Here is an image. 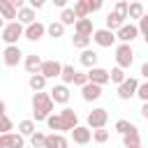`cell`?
I'll return each mask as SVG.
<instances>
[{"instance_id": "cell-16", "label": "cell", "mask_w": 148, "mask_h": 148, "mask_svg": "<svg viewBox=\"0 0 148 148\" xmlns=\"http://www.w3.org/2000/svg\"><path fill=\"white\" fill-rule=\"evenodd\" d=\"M81 97L86 102H97L102 97V86H95V83H86L81 88Z\"/></svg>"}, {"instance_id": "cell-12", "label": "cell", "mask_w": 148, "mask_h": 148, "mask_svg": "<svg viewBox=\"0 0 148 148\" xmlns=\"http://www.w3.org/2000/svg\"><path fill=\"white\" fill-rule=\"evenodd\" d=\"M136 86H139V79L127 76V79L118 86V97H120V99H132L134 92H136Z\"/></svg>"}, {"instance_id": "cell-36", "label": "cell", "mask_w": 148, "mask_h": 148, "mask_svg": "<svg viewBox=\"0 0 148 148\" xmlns=\"http://www.w3.org/2000/svg\"><path fill=\"white\" fill-rule=\"evenodd\" d=\"M72 44H74V49H81V51H86V49L90 46V37H83V35H74V37H72Z\"/></svg>"}, {"instance_id": "cell-1", "label": "cell", "mask_w": 148, "mask_h": 148, "mask_svg": "<svg viewBox=\"0 0 148 148\" xmlns=\"http://www.w3.org/2000/svg\"><path fill=\"white\" fill-rule=\"evenodd\" d=\"M32 120H37V123H44L51 113H53V102H51V97H49V92H35L32 95Z\"/></svg>"}, {"instance_id": "cell-21", "label": "cell", "mask_w": 148, "mask_h": 148, "mask_svg": "<svg viewBox=\"0 0 148 148\" xmlns=\"http://www.w3.org/2000/svg\"><path fill=\"white\" fill-rule=\"evenodd\" d=\"M2 139H5V148H23L25 146V139L21 134H16V132L2 134Z\"/></svg>"}, {"instance_id": "cell-22", "label": "cell", "mask_w": 148, "mask_h": 148, "mask_svg": "<svg viewBox=\"0 0 148 148\" xmlns=\"http://www.w3.org/2000/svg\"><path fill=\"white\" fill-rule=\"evenodd\" d=\"M0 18L2 21L7 18V23H12L16 18V9H14V5L9 0H0Z\"/></svg>"}, {"instance_id": "cell-32", "label": "cell", "mask_w": 148, "mask_h": 148, "mask_svg": "<svg viewBox=\"0 0 148 148\" xmlns=\"http://www.w3.org/2000/svg\"><path fill=\"white\" fill-rule=\"evenodd\" d=\"M125 79H127V74H125V69H120V67H113V69L109 72V81L116 83V86H120Z\"/></svg>"}, {"instance_id": "cell-50", "label": "cell", "mask_w": 148, "mask_h": 148, "mask_svg": "<svg viewBox=\"0 0 148 148\" xmlns=\"http://www.w3.org/2000/svg\"><path fill=\"white\" fill-rule=\"evenodd\" d=\"M136 148H143V146H136Z\"/></svg>"}, {"instance_id": "cell-10", "label": "cell", "mask_w": 148, "mask_h": 148, "mask_svg": "<svg viewBox=\"0 0 148 148\" xmlns=\"http://www.w3.org/2000/svg\"><path fill=\"white\" fill-rule=\"evenodd\" d=\"M21 58H23L21 46H5V51H2V62H5L7 67H16V65L21 62Z\"/></svg>"}, {"instance_id": "cell-47", "label": "cell", "mask_w": 148, "mask_h": 148, "mask_svg": "<svg viewBox=\"0 0 148 148\" xmlns=\"http://www.w3.org/2000/svg\"><path fill=\"white\" fill-rule=\"evenodd\" d=\"M141 118H148V102L141 106Z\"/></svg>"}, {"instance_id": "cell-34", "label": "cell", "mask_w": 148, "mask_h": 148, "mask_svg": "<svg viewBox=\"0 0 148 148\" xmlns=\"http://www.w3.org/2000/svg\"><path fill=\"white\" fill-rule=\"evenodd\" d=\"M90 141H95V143H106V141H109V130H92V132H90Z\"/></svg>"}, {"instance_id": "cell-18", "label": "cell", "mask_w": 148, "mask_h": 148, "mask_svg": "<svg viewBox=\"0 0 148 148\" xmlns=\"http://www.w3.org/2000/svg\"><path fill=\"white\" fill-rule=\"evenodd\" d=\"M123 146L125 148H136V146H141V134H139V127L134 125L127 134H123Z\"/></svg>"}, {"instance_id": "cell-3", "label": "cell", "mask_w": 148, "mask_h": 148, "mask_svg": "<svg viewBox=\"0 0 148 148\" xmlns=\"http://www.w3.org/2000/svg\"><path fill=\"white\" fill-rule=\"evenodd\" d=\"M132 62H134V49H132V44H118L116 46V67L130 69Z\"/></svg>"}, {"instance_id": "cell-31", "label": "cell", "mask_w": 148, "mask_h": 148, "mask_svg": "<svg viewBox=\"0 0 148 148\" xmlns=\"http://www.w3.org/2000/svg\"><path fill=\"white\" fill-rule=\"evenodd\" d=\"M58 21H60L65 28H67V25H74V23H76V16H74V12H72V7H65V9L60 12V18H58Z\"/></svg>"}, {"instance_id": "cell-42", "label": "cell", "mask_w": 148, "mask_h": 148, "mask_svg": "<svg viewBox=\"0 0 148 148\" xmlns=\"http://www.w3.org/2000/svg\"><path fill=\"white\" fill-rule=\"evenodd\" d=\"M86 7H88V14H95L102 9V0H86Z\"/></svg>"}, {"instance_id": "cell-30", "label": "cell", "mask_w": 148, "mask_h": 148, "mask_svg": "<svg viewBox=\"0 0 148 148\" xmlns=\"http://www.w3.org/2000/svg\"><path fill=\"white\" fill-rule=\"evenodd\" d=\"M74 74H76L74 65H62V69H60V79H62V86H69V83L74 81Z\"/></svg>"}, {"instance_id": "cell-25", "label": "cell", "mask_w": 148, "mask_h": 148, "mask_svg": "<svg viewBox=\"0 0 148 148\" xmlns=\"http://www.w3.org/2000/svg\"><path fill=\"white\" fill-rule=\"evenodd\" d=\"M37 132V125H35V120H30V118H25V120H21L18 123V134L25 139V136H32Z\"/></svg>"}, {"instance_id": "cell-43", "label": "cell", "mask_w": 148, "mask_h": 148, "mask_svg": "<svg viewBox=\"0 0 148 148\" xmlns=\"http://www.w3.org/2000/svg\"><path fill=\"white\" fill-rule=\"evenodd\" d=\"M74 86H79V88H83L86 83H88V76H86V72H76L74 74V81H72Z\"/></svg>"}, {"instance_id": "cell-2", "label": "cell", "mask_w": 148, "mask_h": 148, "mask_svg": "<svg viewBox=\"0 0 148 148\" xmlns=\"http://www.w3.org/2000/svg\"><path fill=\"white\" fill-rule=\"evenodd\" d=\"M18 37H23V25L18 21H12V23H5L2 30H0V39L7 44V46H18Z\"/></svg>"}, {"instance_id": "cell-5", "label": "cell", "mask_w": 148, "mask_h": 148, "mask_svg": "<svg viewBox=\"0 0 148 148\" xmlns=\"http://www.w3.org/2000/svg\"><path fill=\"white\" fill-rule=\"evenodd\" d=\"M113 35H116V39H118L120 44H132V42L139 37V30H136V25L130 21V23H123Z\"/></svg>"}, {"instance_id": "cell-33", "label": "cell", "mask_w": 148, "mask_h": 148, "mask_svg": "<svg viewBox=\"0 0 148 148\" xmlns=\"http://www.w3.org/2000/svg\"><path fill=\"white\" fill-rule=\"evenodd\" d=\"M72 12H74V16H76V18H88L86 0H76V2H74V7H72Z\"/></svg>"}, {"instance_id": "cell-14", "label": "cell", "mask_w": 148, "mask_h": 148, "mask_svg": "<svg viewBox=\"0 0 148 148\" xmlns=\"http://www.w3.org/2000/svg\"><path fill=\"white\" fill-rule=\"evenodd\" d=\"M69 134H72V141H74V143H79V146L90 143V130H88L86 125H76Z\"/></svg>"}, {"instance_id": "cell-15", "label": "cell", "mask_w": 148, "mask_h": 148, "mask_svg": "<svg viewBox=\"0 0 148 148\" xmlns=\"http://www.w3.org/2000/svg\"><path fill=\"white\" fill-rule=\"evenodd\" d=\"M69 146V141H67V136L65 134H46L44 136V148H67Z\"/></svg>"}, {"instance_id": "cell-39", "label": "cell", "mask_w": 148, "mask_h": 148, "mask_svg": "<svg viewBox=\"0 0 148 148\" xmlns=\"http://www.w3.org/2000/svg\"><path fill=\"white\" fill-rule=\"evenodd\" d=\"M14 130V123H12V118L5 113V116H0V134H9Z\"/></svg>"}, {"instance_id": "cell-17", "label": "cell", "mask_w": 148, "mask_h": 148, "mask_svg": "<svg viewBox=\"0 0 148 148\" xmlns=\"http://www.w3.org/2000/svg\"><path fill=\"white\" fill-rule=\"evenodd\" d=\"M95 28H92V21L90 18H76L74 23V35H83V37H92Z\"/></svg>"}, {"instance_id": "cell-35", "label": "cell", "mask_w": 148, "mask_h": 148, "mask_svg": "<svg viewBox=\"0 0 148 148\" xmlns=\"http://www.w3.org/2000/svg\"><path fill=\"white\" fill-rule=\"evenodd\" d=\"M113 14H116L118 18H123V21H127V2H125V0H118V2L113 5Z\"/></svg>"}, {"instance_id": "cell-7", "label": "cell", "mask_w": 148, "mask_h": 148, "mask_svg": "<svg viewBox=\"0 0 148 148\" xmlns=\"http://www.w3.org/2000/svg\"><path fill=\"white\" fill-rule=\"evenodd\" d=\"M60 69H62V62H58L56 58H51V60H42L39 74L49 81V79H58V76H60Z\"/></svg>"}, {"instance_id": "cell-48", "label": "cell", "mask_w": 148, "mask_h": 148, "mask_svg": "<svg viewBox=\"0 0 148 148\" xmlns=\"http://www.w3.org/2000/svg\"><path fill=\"white\" fill-rule=\"evenodd\" d=\"M5 111H7V104L0 99V116H5Z\"/></svg>"}, {"instance_id": "cell-26", "label": "cell", "mask_w": 148, "mask_h": 148, "mask_svg": "<svg viewBox=\"0 0 148 148\" xmlns=\"http://www.w3.org/2000/svg\"><path fill=\"white\" fill-rule=\"evenodd\" d=\"M46 35H49V37H53V39H58V37H62V35H65V25H62L60 21H51V23L46 25Z\"/></svg>"}, {"instance_id": "cell-40", "label": "cell", "mask_w": 148, "mask_h": 148, "mask_svg": "<svg viewBox=\"0 0 148 148\" xmlns=\"http://www.w3.org/2000/svg\"><path fill=\"white\" fill-rule=\"evenodd\" d=\"M136 30H139V35L148 42V14H143L141 18H139V25H136Z\"/></svg>"}, {"instance_id": "cell-37", "label": "cell", "mask_w": 148, "mask_h": 148, "mask_svg": "<svg viewBox=\"0 0 148 148\" xmlns=\"http://www.w3.org/2000/svg\"><path fill=\"white\" fill-rule=\"evenodd\" d=\"M134 97H139L143 104L148 102V81H139V86H136V92H134Z\"/></svg>"}, {"instance_id": "cell-23", "label": "cell", "mask_w": 148, "mask_h": 148, "mask_svg": "<svg viewBox=\"0 0 148 148\" xmlns=\"http://www.w3.org/2000/svg\"><path fill=\"white\" fill-rule=\"evenodd\" d=\"M97 58H99V56H97L92 49H86V51H81V58H79V60H81L83 67L92 69V67H97Z\"/></svg>"}, {"instance_id": "cell-8", "label": "cell", "mask_w": 148, "mask_h": 148, "mask_svg": "<svg viewBox=\"0 0 148 148\" xmlns=\"http://www.w3.org/2000/svg\"><path fill=\"white\" fill-rule=\"evenodd\" d=\"M58 116H60V123H62V134H65V132H72V130L79 125V116H76V111L69 109V106H65Z\"/></svg>"}, {"instance_id": "cell-24", "label": "cell", "mask_w": 148, "mask_h": 148, "mask_svg": "<svg viewBox=\"0 0 148 148\" xmlns=\"http://www.w3.org/2000/svg\"><path fill=\"white\" fill-rule=\"evenodd\" d=\"M146 14V7H143V2H127V18H141Z\"/></svg>"}, {"instance_id": "cell-27", "label": "cell", "mask_w": 148, "mask_h": 148, "mask_svg": "<svg viewBox=\"0 0 148 148\" xmlns=\"http://www.w3.org/2000/svg\"><path fill=\"white\" fill-rule=\"evenodd\" d=\"M28 86H30L35 92H42V90L46 88V79H44L42 74H30V79H28Z\"/></svg>"}, {"instance_id": "cell-4", "label": "cell", "mask_w": 148, "mask_h": 148, "mask_svg": "<svg viewBox=\"0 0 148 148\" xmlns=\"http://www.w3.org/2000/svg\"><path fill=\"white\" fill-rule=\"evenodd\" d=\"M86 123H88L86 127H88L90 132H92V130H104V127H106V123H109V111H106V109H102V106H99V109H92V111L88 113Z\"/></svg>"}, {"instance_id": "cell-11", "label": "cell", "mask_w": 148, "mask_h": 148, "mask_svg": "<svg viewBox=\"0 0 148 148\" xmlns=\"http://www.w3.org/2000/svg\"><path fill=\"white\" fill-rule=\"evenodd\" d=\"M86 76H88V83H95V86H102V88L109 83V69H104V67H92V69L86 72Z\"/></svg>"}, {"instance_id": "cell-9", "label": "cell", "mask_w": 148, "mask_h": 148, "mask_svg": "<svg viewBox=\"0 0 148 148\" xmlns=\"http://www.w3.org/2000/svg\"><path fill=\"white\" fill-rule=\"evenodd\" d=\"M44 35H46V25H44L42 21H35V23H30V25H25V28H23V37H25V39H30V42L42 39Z\"/></svg>"}, {"instance_id": "cell-44", "label": "cell", "mask_w": 148, "mask_h": 148, "mask_svg": "<svg viewBox=\"0 0 148 148\" xmlns=\"http://www.w3.org/2000/svg\"><path fill=\"white\" fill-rule=\"evenodd\" d=\"M28 7H30L32 12H37V9L44 7V0H28Z\"/></svg>"}, {"instance_id": "cell-20", "label": "cell", "mask_w": 148, "mask_h": 148, "mask_svg": "<svg viewBox=\"0 0 148 148\" xmlns=\"http://www.w3.org/2000/svg\"><path fill=\"white\" fill-rule=\"evenodd\" d=\"M16 18H18V23H21V25H23V28H25V25H30V23H35V21H37V16H35V12H32V9H30V7H28V5H25V7H21V9H18V12H16Z\"/></svg>"}, {"instance_id": "cell-19", "label": "cell", "mask_w": 148, "mask_h": 148, "mask_svg": "<svg viewBox=\"0 0 148 148\" xmlns=\"http://www.w3.org/2000/svg\"><path fill=\"white\" fill-rule=\"evenodd\" d=\"M23 67H25V72H28V74H39L42 58H39L37 53H30V56H25V60H23Z\"/></svg>"}, {"instance_id": "cell-38", "label": "cell", "mask_w": 148, "mask_h": 148, "mask_svg": "<svg viewBox=\"0 0 148 148\" xmlns=\"http://www.w3.org/2000/svg\"><path fill=\"white\" fill-rule=\"evenodd\" d=\"M132 127H134V123H130V120H125V118L116 120V125H113V130H116L118 134H127V132H130Z\"/></svg>"}, {"instance_id": "cell-49", "label": "cell", "mask_w": 148, "mask_h": 148, "mask_svg": "<svg viewBox=\"0 0 148 148\" xmlns=\"http://www.w3.org/2000/svg\"><path fill=\"white\" fill-rule=\"evenodd\" d=\"M2 25H5V21H2V18H0V30H2Z\"/></svg>"}, {"instance_id": "cell-45", "label": "cell", "mask_w": 148, "mask_h": 148, "mask_svg": "<svg viewBox=\"0 0 148 148\" xmlns=\"http://www.w3.org/2000/svg\"><path fill=\"white\" fill-rule=\"evenodd\" d=\"M141 76H143V79H148V62H143V65H141Z\"/></svg>"}, {"instance_id": "cell-29", "label": "cell", "mask_w": 148, "mask_h": 148, "mask_svg": "<svg viewBox=\"0 0 148 148\" xmlns=\"http://www.w3.org/2000/svg\"><path fill=\"white\" fill-rule=\"evenodd\" d=\"M123 23H125L123 18H118V16L113 14V12H109V14H106V25H104V28H106L109 32H116V30H118V28H120Z\"/></svg>"}, {"instance_id": "cell-41", "label": "cell", "mask_w": 148, "mask_h": 148, "mask_svg": "<svg viewBox=\"0 0 148 148\" xmlns=\"http://www.w3.org/2000/svg\"><path fill=\"white\" fill-rule=\"evenodd\" d=\"M44 136H46L44 132H35V134L30 136V146H32V148H44Z\"/></svg>"}, {"instance_id": "cell-6", "label": "cell", "mask_w": 148, "mask_h": 148, "mask_svg": "<svg viewBox=\"0 0 148 148\" xmlns=\"http://www.w3.org/2000/svg\"><path fill=\"white\" fill-rule=\"evenodd\" d=\"M90 42H95V44H97V46H102V49H111V46L116 44V35H113V32H109L106 28H99V30H95V32H92Z\"/></svg>"}, {"instance_id": "cell-13", "label": "cell", "mask_w": 148, "mask_h": 148, "mask_svg": "<svg viewBox=\"0 0 148 148\" xmlns=\"http://www.w3.org/2000/svg\"><path fill=\"white\" fill-rule=\"evenodd\" d=\"M69 88L67 86H62V83H56L53 88H51V92H49V97H51V102L53 104H67L69 102Z\"/></svg>"}, {"instance_id": "cell-28", "label": "cell", "mask_w": 148, "mask_h": 148, "mask_svg": "<svg viewBox=\"0 0 148 148\" xmlns=\"http://www.w3.org/2000/svg\"><path fill=\"white\" fill-rule=\"evenodd\" d=\"M44 123H46L49 130H53V134H62V123H60V116L58 113H51Z\"/></svg>"}, {"instance_id": "cell-46", "label": "cell", "mask_w": 148, "mask_h": 148, "mask_svg": "<svg viewBox=\"0 0 148 148\" xmlns=\"http://www.w3.org/2000/svg\"><path fill=\"white\" fill-rule=\"evenodd\" d=\"M53 2H56V7H60V9L67 7V0H53Z\"/></svg>"}]
</instances>
